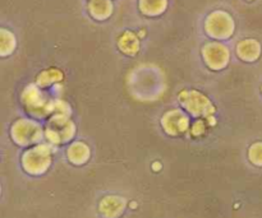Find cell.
<instances>
[{"mask_svg": "<svg viewBox=\"0 0 262 218\" xmlns=\"http://www.w3.org/2000/svg\"><path fill=\"white\" fill-rule=\"evenodd\" d=\"M206 120H197L193 125H192V134L193 137H200L206 132Z\"/></svg>", "mask_w": 262, "mask_h": 218, "instance_id": "18", "label": "cell"}, {"mask_svg": "<svg viewBox=\"0 0 262 218\" xmlns=\"http://www.w3.org/2000/svg\"><path fill=\"white\" fill-rule=\"evenodd\" d=\"M140 7L145 14L158 15L165 10L166 0H140Z\"/></svg>", "mask_w": 262, "mask_h": 218, "instance_id": "15", "label": "cell"}, {"mask_svg": "<svg viewBox=\"0 0 262 218\" xmlns=\"http://www.w3.org/2000/svg\"><path fill=\"white\" fill-rule=\"evenodd\" d=\"M61 81H63V71L56 68H50L38 74L37 78H36V84L40 88H46V87L59 84Z\"/></svg>", "mask_w": 262, "mask_h": 218, "instance_id": "10", "label": "cell"}, {"mask_svg": "<svg viewBox=\"0 0 262 218\" xmlns=\"http://www.w3.org/2000/svg\"><path fill=\"white\" fill-rule=\"evenodd\" d=\"M237 55L243 61H248V63L256 61L261 55L260 43L252 38L241 41L237 46Z\"/></svg>", "mask_w": 262, "mask_h": 218, "instance_id": "9", "label": "cell"}, {"mask_svg": "<svg viewBox=\"0 0 262 218\" xmlns=\"http://www.w3.org/2000/svg\"><path fill=\"white\" fill-rule=\"evenodd\" d=\"M50 148L46 144H38L23 156V167L30 174H41L50 163Z\"/></svg>", "mask_w": 262, "mask_h": 218, "instance_id": "5", "label": "cell"}, {"mask_svg": "<svg viewBox=\"0 0 262 218\" xmlns=\"http://www.w3.org/2000/svg\"><path fill=\"white\" fill-rule=\"evenodd\" d=\"M12 138L20 146H28L36 143L42 137V129L37 123L30 119H19L13 124L10 130Z\"/></svg>", "mask_w": 262, "mask_h": 218, "instance_id": "4", "label": "cell"}, {"mask_svg": "<svg viewBox=\"0 0 262 218\" xmlns=\"http://www.w3.org/2000/svg\"><path fill=\"white\" fill-rule=\"evenodd\" d=\"M161 125L169 135H181L189 128V119L182 110H169L161 117Z\"/></svg>", "mask_w": 262, "mask_h": 218, "instance_id": "8", "label": "cell"}, {"mask_svg": "<svg viewBox=\"0 0 262 218\" xmlns=\"http://www.w3.org/2000/svg\"><path fill=\"white\" fill-rule=\"evenodd\" d=\"M22 102L27 111L38 119L55 112V101L49 99L37 84H30L22 92Z\"/></svg>", "mask_w": 262, "mask_h": 218, "instance_id": "1", "label": "cell"}, {"mask_svg": "<svg viewBox=\"0 0 262 218\" xmlns=\"http://www.w3.org/2000/svg\"><path fill=\"white\" fill-rule=\"evenodd\" d=\"M118 46L125 55H136L140 50V41L132 32H125L118 41Z\"/></svg>", "mask_w": 262, "mask_h": 218, "instance_id": "11", "label": "cell"}, {"mask_svg": "<svg viewBox=\"0 0 262 218\" xmlns=\"http://www.w3.org/2000/svg\"><path fill=\"white\" fill-rule=\"evenodd\" d=\"M74 132L76 127L68 115L54 114L46 128L45 135L51 143L59 144V143L68 142L73 137Z\"/></svg>", "mask_w": 262, "mask_h": 218, "instance_id": "3", "label": "cell"}, {"mask_svg": "<svg viewBox=\"0 0 262 218\" xmlns=\"http://www.w3.org/2000/svg\"><path fill=\"white\" fill-rule=\"evenodd\" d=\"M261 91H262V88H261Z\"/></svg>", "mask_w": 262, "mask_h": 218, "instance_id": "19", "label": "cell"}, {"mask_svg": "<svg viewBox=\"0 0 262 218\" xmlns=\"http://www.w3.org/2000/svg\"><path fill=\"white\" fill-rule=\"evenodd\" d=\"M233 30H234V25H233L232 17L225 12H214L207 18L206 31L211 37L220 38V40L229 38Z\"/></svg>", "mask_w": 262, "mask_h": 218, "instance_id": "6", "label": "cell"}, {"mask_svg": "<svg viewBox=\"0 0 262 218\" xmlns=\"http://www.w3.org/2000/svg\"><path fill=\"white\" fill-rule=\"evenodd\" d=\"M15 47V38L12 32L2 30V55L7 56L13 53Z\"/></svg>", "mask_w": 262, "mask_h": 218, "instance_id": "16", "label": "cell"}, {"mask_svg": "<svg viewBox=\"0 0 262 218\" xmlns=\"http://www.w3.org/2000/svg\"><path fill=\"white\" fill-rule=\"evenodd\" d=\"M179 102L182 106L187 110V112L194 117H205L212 116L216 111L215 106L207 96L199 91H181L178 96Z\"/></svg>", "mask_w": 262, "mask_h": 218, "instance_id": "2", "label": "cell"}, {"mask_svg": "<svg viewBox=\"0 0 262 218\" xmlns=\"http://www.w3.org/2000/svg\"><path fill=\"white\" fill-rule=\"evenodd\" d=\"M112 4L109 0H91L90 12L96 19H105L112 13Z\"/></svg>", "mask_w": 262, "mask_h": 218, "instance_id": "14", "label": "cell"}, {"mask_svg": "<svg viewBox=\"0 0 262 218\" xmlns=\"http://www.w3.org/2000/svg\"><path fill=\"white\" fill-rule=\"evenodd\" d=\"M248 157L252 163L257 166H262V143H255L251 146L250 151H248Z\"/></svg>", "mask_w": 262, "mask_h": 218, "instance_id": "17", "label": "cell"}, {"mask_svg": "<svg viewBox=\"0 0 262 218\" xmlns=\"http://www.w3.org/2000/svg\"><path fill=\"white\" fill-rule=\"evenodd\" d=\"M202 55L206 65L211 70H222L228 65L230 59V54L228 47L222 43L212 42L202 49Z\"/></svg>", "mask_w": 262, "mask_h": 218, "instance_id": "7", "label": "cell"}, {"mask_svg": "<svg viewBox=\"0 0 262 218\" xmlns=\"http://www.w3.org/2000/svg\"><path fill=\"white\" fill-rule=\"evenodd\" d=\"M112 209L113 213H114V218L119 216L120 212L124 209V202L119 198H115V197L114 198L109 197V198L104 199L100 204V211H101V213L104 212V214L107 218H112Z\"/></svg>", "mask_w": 262, "mask_h": 218, "instance_id": "13", "label": "cell"}, {"mask_svg": "<svg viewBox=\"0 0 262 218\" xmlns=\"http://www.w3.org/2000/svg\"><path fill=\"white\" fill-rule=\"evenodd\" d=\"M90 156V150L87 147V144L82 142L73 143V144L69 147L68 150V157L69 161L76 165H81V163H84L87 160H89Z\"/></svg>", "mask_w": 262, "mask_h": 218, "instance_id": "12", "label": "cell"}]
</instances>
